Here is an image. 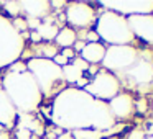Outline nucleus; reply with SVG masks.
I'll return each instance as SVG.
<instances>
[{"instance_id":"nucleus-1","label":"nucleus","mask_w":153,"mask_h":139,"mask_svg":"<svg viewBox=\"0 0 153 139\" xmlns=\"http://www.w3.org/2000/svg\"><path fill=\"white\" fill-rule=\"evenodd\" d=\"M51 121L69 132L81 129L109 131L117 123L107 102L94 98L77 87H68L54 97Z\"/></svg>"},{"instance_id":"nucleus-2","label":"nucleus","mask_w":153,"mask_h":139,"mask_svg":"<svg viewBox=\"0 0 153 139\" xmlns=\"http://www.w3.org/2000/svg\"><path fill=\"white\" fill-rule=\"evenodd\" d=\"M2 89L12 100L18 113L31 115L38 110V106L41 105V100H43V95H41L36 82L28 70L22 74H5L2 79Z\"/></svg>"},{"instance_id":"nucleus-3","label":"nucleus","mask_w":153,"mask_h":139,"mask_svg":"<svg viewBox=\"0 0 153 139\" xmlns=\"http://www.w3.org/2000/svg\"><path fill=\"white\" fill-rule=\"evenodd\" d=\"M27 70L35 79L41 95L51 98L56 97L66 89V80L63 75V69L53 62L51 59L33 57L27 62Z\"/></svg>"},{"instance_id":"nucleus-4","label":"nucleus","mask_w":153,"mask_h":139,"mask_svg":"<svg viewBox=\"0 0 153 139\" xmlns=\"http://www.w3.org/2000/svg\"><path fill=\"white\" fill-rule=\"evenodd\" d=\"M97 36L109 46H132L135 36L132 34L127 18L115 12L105 10L97 17L96 30Z\"/></svg>"},{"instance_id":"nucleus-5","label":"nucleus","mask_w":153,"mask_h":139,"mask_svg":"<svg viewBox=\"0 0 153 139\" xmlns=\"http://www.w3.org/2000/svg\"><path fill=\"white\" fill-rule=\"evenodd\" d=\"M25 40L15 30L12 20L0 13V69L12 66L23 54Z\"/></svg>"},{"instance_id":"nucleus-6","label":"nucleus","mask_w":153,"mask_h":139,"mask_svg":"<svg viewBox=\"0 0 153 139\" xmlns=\"http://www.w3.org/2000/svg\"><path fill=\"white\" fill-rule=\"evenodd\" d=\"M114 75L117 77L120 87L127 85L128 89L138 90V92H143V87H146V92L148 85L153 83V62L148 59H137V62L132 67Z\"/></svg>"},{"instance_id":"nucleus-7","label":"nucleus","mask_w":153,"mask_h":139,"mask_svg":"<svg viewBox=\"0 0 153 139\" xmlns=\"http://www.w3.org/2000/svg\"><path fill=\"white\" fill-rule=\"evenodd\" d=\"M138 59V53L133 46H109L102 59L104 70L110 74H119L132 67Z\"/></svg>"},{"instance_id":"nucleus-8","label":"nucleus","mask_w":153,"mask_h":139,"mask_svg":"<svg viewBox=\"0 0 153 139\" xmlns=\"http://www.w3.org/2000/svg\"><path fill=\"white\" fill-rule=\"evenodd\" d=\"M120 83L117 80V77L114 74L107 72V70H97V74H94V77L91 79V82L84 87V92H87L91 97L102 102H109L112 100L117 93H120Z\"/></svg>"},{"instance_id":"nucleus-9","label":"nucleus","mask_w":153,"mask_h":139,"mask_svg":"<svg viewBox=\"0 0 153 139\" xmlns=\"http://www.w3.org/2000/svg\"><path fill=\"white\" fill-rule=\"evenodd\" d=\"M97 5L115 12L125 18L133 15H153L152 0H109V2H97Z\"/></svg>"},{"instance_id":"nucleus-10","label":"nucleus","mask_w":153,"mask_h":139,"mask_svg":"<svg viewBox=\"0 0 153 139\" xmlns=\"http://www.w3.org/2000/svg\"><path fill=\"white\" fill-rule=\"evenodd\" d=\"M64 18L69 25L76 28H89L91 25L96 23L97 13L94 4L87 2H71L66 5V13Z\"/></svg>"},{"instance_id":"nucleus-11","label":"nucleus","mask_w":153,"mask_h":139,"mask_svg":"<svg viewBox=\"0 0 153 139\" xmlns=\"http://www.w3.org/2000/svg\"><path fill=\"white\" fill-rule=\"evenodd\" d=\"M127 23H128V28L133 36L153 46V15L127 17Z\"/></svg>"},{"instance_id":"nucleus-12","label":"nucleus","mask_w":153,"mask_h":139,"mask_svg":"<svg viewBox=\"0 0 153 139\" xmlns=\"http://www.w3.org/2000/svg\"><path fill=\"white\" fill-rule=\"evenodd\" d=\"M110 108V113H112L114 119H127L133 115L135 111V98H133L130 93L127 92H120L114 97L112 100L107 102Z\"/></svg>"},{"instance_id":"nucleus-13","label":"nucleus","mask_w":153,"mask_h":139,"mask_svg":"<svg viewBox=\"0 0 153 139\" xmlns=\"http://www.w3.org/2000/svg\"><path fill=\"white\" fill-rule=\"evenodd\" d=\"M17 118H18L17 108L12 103V100L8 98V95L4 92V89L0 87V124L5 129H12L17 124Z\"/></svg>"},{"instance_id":"nucleus-14","label":"nucleus","mask_w":153,"mask_h":139,"mask_svg":"<svg viewBox=\"0 0 153 139\" xmlns=\"http://www.w3.org/2000/svg\"><path fill=\"white\" fill-rule=\"evenodd\" d=\"M20 8L22 12L28 15V18H33V20L46 18V15L51 10L50 2H46V0H23V2H20Z\"/></svg>"},{"instance_id":"nucleus-15","label":"nucleus","mask_w":153,"mask_h":139,"mask_svg":"<svg viewBox=\"0 0 153 139\" xmlns=\"http://www.w3.org/2000/svg\"><path fill=\"white\" fill-rule=\"evenodd\" d=\"M87 69H89V64L86 61H82L81 57H74L68 66L63 67V75L66 83H77L82 74L87 72Z\"/></svg>"},{"instance_id":"nucleus-16","label":"nucleus","mask_w":153,"mask_h":139,"mask_svg":"<svg viewBox=\"0 0 153 139\" xmlns=\"http://www.w3.org/2000/svg\"><path fill=\"white\" fill-rule=\"evenodd\" d=\"M104 54H105V46L102 43H86L84 49L81 51V59L86 61L89 66H97L102 62Z\"/></svg>"},{"instance_id":"nucleus-17","label":"nucleus","mask_w":153,"mask_h":139,"mask_svg":"<svg viewBox=\"0 0 153 139\" xmlns=\"http://www.w3.org/2000/svg\"><path fill=\"white\" fill-rule=\"evenodd\" d=\"M17 126L18 128H27L31 134H36V136H41L43 131H45V126L41 124L36 118H33L31 115H28V113H18Z\"/></svg>"},{"instance_id":"nucleus-18","label":"nucleus","mask_w":153,"mask_h":139,"mask_svg":"<svg viewBox=\"0 0 153 139\" xmlns=\"http://www.w3.org/2000/svg\"><path fill=\"white\" fill-rule=\"evenodd\" d=\"M54 41H56V46H61V48H64V49H66V48H73L74 43L77 41V33L73 28L64 26L58 31Z\"/></svg>"},{"instance_id":"nucleus-19","label":"nucleus","mask_w":153,"mask_h":139,"mask_svg":"<svg viewBox=\"0 0 153 139\" xmlns=\"http://www.w3.org/2000/svg\"><path fill=\"white\" fill-rule=\"evenodd\" d=\"M58 31H59V28L56 26V23H54L53 18H45V21H41L40 26H38L36 33L40 34L41 40H46V41H51L56 38Z\"/></svg>"},{"instance_id":"nucleus-20","label":"nucleus","mask_w":153,"mask_h":139,"mask_svg":"<svg viewBox=\"0 0 153 139\" xmlns=\"http://www.w3.org/2000/svg\"><path fill=\"white\" fill-rule=\"evenodd\" d=\"M74 139H102L104 131H94V129H81V131H73Z\"/></svg>"},{"instance_id":"nucleus-21","label":"nucleus","mask_w":153,"mask_h":139,"mask_svg":"<svg viewBox=\"0 0 153 139\" xmlns=\"http://www.w3.org/2000/svg\"><path fill=\"white\" fill-rule=\"evenodd\" d=\"M0 5H2V7H5L7 13H8V15H13V17H17V15L22 12L20 2H2Z\"/></svg>"},{"instance_id":"nucleus-22","label":"nucleus","mask_w":153,"mask_h":139,"mask_svg":"<svg viewBox=\"0 0 153 139\" xmlns=\"http://www.w3.org/2000/svg\"><path fill=\"white\" fill-rule=\"evenodd\" d=\"M41 54H43V59H53V57L58 54L56 44H46V46H43Z\"/></svg>"},{"instance_id":"nucleus-23","label":"nucleus","mask_w":153,"mask_h":139,"mask_svg":"<svg viewBox=\"0 0 153 139\" xmlns=\"http://www.w3.org/2000/svg\"><path fill=\"white\" fill-rule=\"evenodd\" d=\"M135 111H138L140 115L146 113V111H148V102H146L145 98H138V100H135Z\"/></svg>"},{"instance_id":"nucleus-24","label":"nucleus","mask_w":153,"mask_h":139,"mask_svg":"<svg viewBox=\"0 0 153 139\" xmlns=\"http://www.w3.org/2000/svg\"><path fill=\"white\" fill-rule=\"evenodd\" d=\"M12 25L15 26V30L18 33H25V30H28L27 20H23V18H15V20H12Z\"/></svg>"},{"instance_id":"nucleus-25","label":"nucleus","mask_w":153,"mask_h":139,"mask_svg":"<svg viewBox=\"0 0 153 139\" xmlns=\"http://www.w3.org/2000/svg\"><path fill=\"white\" fill-rule=\"evenodd\" d=\"M8 67H10V72H15V74L27 72V62H22V61H17V62H13Z\"/></svg>"},{"instance_id":"nucleus-26","label":"nucleus","mask_w":153,"mask_h":139,"mask_svg":"<svg viewBox=\"0 0 153 139\" xmlns=\"http://www.w3.org/2000/svg\"><path fill=\"white\" fill-rule=\"evenodd\" d=\"M127 139H146V134H145V131H143V129L135 128V129H132V131L128 132Z\"/></svg>"},{"instance_id":"nucleus-27","label":"nucleus","mask_w":153,"mask_h":139,"mask_svg":"<svg viewBox=\"0 0 153 139\" xmlns=\"http://www.w3.org/2000/svg\"><path fill=\"white\" fill-rule=\"evenodd\" d=\"M51 61H53V62L56 64V66H59L61 69H63L64 66H68V64H69V61H68L66 57L63 56V54H59V53H58V54H56V56H54V57H53V59H51Z\"/></svg>"},{"instance_id":"nucleus-28","label":"nucleus","mask_w":153,"mask_h":139,"mask_svg":"<svg viewBox=\"0 0 153 139\" xmlns=\"http://www.w3.org/2000/svg\"><path fill=\"white\" fill-rule=\"evenodd\" d=\"M17 139H31V132L27 128H17Z\"/></svg>"},{"instance_id":"nucleus-29","label":"nucleus","mask_w":153,"mask_h":139,"mask_svg":"<svg viewBox=\"0 0 153 139\" xmlns=\"http://www.w3.org/2000/svg\"><path fill=\"white\" fill-rule=\"evenodd\" d=\"M86 40H87V43H99L100 38L97 36L96 31H89V33H86Z\"/></svg>"},{"instance_id":"nucleus-30","label":"nucleus","mask_w":153,"mask_h":139,"mask_svg":"<svg viewBox=\"0 0 153 139\" xmlns=\"http://www.w3.org/2000/svg\"><path fill=\"white\" fill-rule=\"evenodd\" d=\"M40 23H41V20H33V18H28V20H27V26L31 28V30H35V31L38 30Z\"/></svg>"},{"instance_id":"nucleus-31","label":"nucleus","mask_w":153,"mask_h":139,"mask_svg":"<svg viewBox=\"0 0 153 139\" xmlns=\"http://www.w3.org/2000/svg\"><path fill=\"white\" fill-rule=\"evenodd\" d=\"M61 54H63V56L66 57L68 61H69V59H74V51L71 49V48H66V49H63V53H61Z\"/></svg>"},{"instance_id":"nucleus-32","label":"nucleus","mask_w":153,"mask_h":139,"mask_svg":"<svg viewBox=\"0 0 153 139\" xmlns=\"http://www.w3.org/2000/svg\"><path fill=\"white\" fill-rule=\"evenodd\" d=\"M68 5V2H63V0H58V2H50V7L51 8H59V7H66Z\"/></svg>"},{"instance_id":"nucleus-33","label":"nucleus","mask_w":153,"mask_h":139,"mask_svg":"<svg viewBox=\"0 0 153 139\" xmlns=\"http://www.w3.org/2000/svg\"><path fill=\"white\" fill-rule=\"evenodd\" d=\"M58 139H74V138H73V132L64 131L63 134H59V136H58Z\"/></svg>"},{"instance_id":"nucleus-34","label":"nucleus","mask_w":153,"mask_h":139,"mask_svg":"<svg viewBox=\"0 0 153 139\" xmlns=\"http://www.w3.org/2000/svg\"><path fill=\"white\" fill-rule=\"evenodd\" d=\"M74 46H76V51H82L84 49V46H86V41H76V43H74Z\"/></svg>"},{"instance_id":"nucleus-35","label":"nucleus","mask_w":153,"mask_h":139,"mask_svg":"<svg viewBox=\"0 0 153 139\" xmlns=\"http://www.w3.org/2000/svg\"><path fill=\"white\" fill-rule=\"evenodd\" d=\"M30 40L35 41V43H38V41H41V38H40V34H38L36 31H33V33H30Z\"/></svg>"},{"instance_id":"nucleus-36","label":"nucleus","mask_w":153,"mask_h":139,"mask_svg":"<svg viewBox=\"0 0 153 139\" xmlns=\"http://www.w3.org/2000/svg\"><path fill=\"white\" fill-rule=\"evenodd\" d=\"M0 139H10V134H8V131L0 129Z\"/></svg>"},{"instance_id":"nucleus-37","label":"nucleus","mask_w":153,"mask_h":139,"mask_svg":"<svg viewBox=\"0 0 153 139\" xmlns=\"http://www.w3.org/2000/svg\"><path fill=\"white\" fill-rule=\"evenodd\" d=\"M146 132H148V138L150 136H153V121L150 123V124H146ZM145 132V134H146Z\"/></svg>"},{"instance_id":"nucleus-38","label":"nucleus","mask_w":153,"mask_h":139,"mask_svg":"<svg viewBox=\"0 0 153 139\" xmlns=\"http://www.w3.org/2000/svg\"><path fill=\"white\" fill-rule=\"evenodd\" d=\"M146 139H153V136H150V138H146Z\"/></svg>"}]
</instances>
